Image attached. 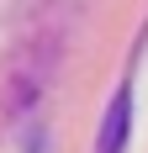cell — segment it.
I'll use <instances>...</instances> for the list:
<instances>
[{
	"label": "cell",
	"instance_id": "cell-1",
	"mask_svg": "<svg viewBox=\"0 0 148 153\" xmlns=\"http://www.w3.org/2000/svg\"><path fill=\"white\" fill-rule=\"evenodd\" d=\"M127 122H132V95L122 90L117 100H111V111H106V127H101V153H122V143H127Z\"/></svg>",
	"mask_w": 148,
	"mask_h": 153
}]
</instances>
